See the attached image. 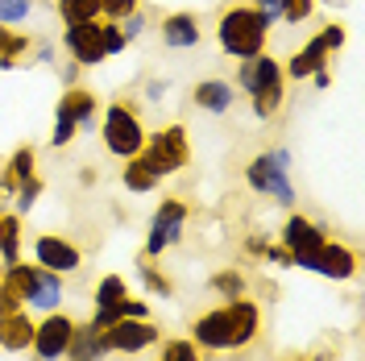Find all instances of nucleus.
<instances>
[{
    "label": "nucleus",
    "mask_w": 365,
    "mask_h": 361,
    "mask_svg": "<svg viewBox=\"0 0 365 361\" xmlns=\"http://www.w3.org/2000/svg\"><path fill=\"white\" fill-rule=\"evenodd\" d=\"M245 183L257 195L291 208L295 203V183H291V154L287 150H266L257 158L245 162Z\"/></svg>",
    "instance_id": "obj_6"
},
{
    "label": "nucleus",
    "mask_w": 365,
    "mask_h": 361,
    "mask_svg": "<svg viewBox=\"0 0 365 361\" xmlns=\"http://www.w3.org/2000/svg\"><path fill=\"white\" fill-rule=\"evenodd\" d=\"M67 357L71 361H104L108 357V340L96 324H75L71 328V345H67Z\"/></svg>",
    "instance_id": "obj_17"
},
{
    "label": "nucleus",
    "mask_w": 365,
    "mask_h": 361,
    "mask_svg": "<svg viewBox=\"0 0 365 361\" xmlns=\"http://www.w3.org/2000/svg\"><path fill=\"white\" fill-rule=\"evenodd\" d=\"M120 183H125V191H133V195H145V191H154L158 187V179L141 166L137 158H129L125 162V171H120Z\"/></svg>",
    "instance_id": "obj_30"
},
{
    "label": "nucleus",
    "mask_w": 365,
    "mask_h": 361,
    "mask_svg": "<svg viewBox=\"0 0 365 361\" xmlns=\"http://www.w3.org/2000/svg\"><path fill=\"white\" fill-rule=\"evenodd\" d=\"M75 137H79V125H75V121H71L67 113H58V108H54V129H50V146H54V150H63V146H71Z\"/></svg>",
    "instance_id": "obj_32"
},
{
    "label": "nucleus",
    "mask_w": 365,
    "mask_h": 361,
    "mask_svg": "<svg viewBox=\"0 0 365 361\" xmlns=\"http://www.w3.org/2000/svg\"><path fill=\"white\" fill-rule=\"evenodd\" d=\"M25 307H38V312H58L63 307V274H50L38 266V283L25 299Z\"/></svg>",
    "instance_id": "obj_20"
},
{
    "label": "nucleus",
    "mask_w": 365,
    "mask_h": 361,
    "mask_svg": "<svg viewBox=\"0 0 365 361\" xmlns=\"http://www.w3.org/2000/svg\"><path fill=\"white\" fill-rule=\"evenodd\" d=\"M262 258H266L270 266H287V270L295 266V258H291V249H282V245H266V249H262Z\"/></svg>",
    "instance_id": "obj_41"
},
{
    "label": "nucleus",
    "mask_w": 365,
    "mask_h": 361,
    "mask_svg": "<svg viewBox=\"0 0 365 361\" xmlns=\"http://www.w3.org/2000/svg\"><path fill=\"white\" fill-rule=\"evenodd\" d=\"M116 320H120V312H116V307H96V312H91V324H96L100 332H104V328H113Z\"/></svg>",
    "instance_id": "obj_42"
},
{
    "label": "nucleus",
    "mask_w": 365,
    "mask_h": 361,
    "mask_svg": "<svg viewBox=\"0 0 365 361\" xmlns=\"http://www.w3.org/2000/svg\"><path fill=\"white\" fill-rule=\"evenodd\" d=\"M120 34H125V42H137V38H145V29H150V17L141 13V9H133L129 17H120Z\"/></svg>",
    "instance_id": "obj_35"
},
{
    "label": "nucleus",
    "mask_w": 365,
    "mask_h": 361,
    "mask_svg": "<svg viewBox=\"0 0 365 361\" xmlns=\"http://www.w3.org/2000/svg\"><path fill=\"white\" fill-rule=\"evenodd\" d=\"M71 328H75V320L67 312H46V320H38V328H34L29 353L38 361H63L71 345Z\"/></svg>",
    "instance_id": "obj_11"
},
{
    "label": "nucleus",
    "mask_w": 365,
    "mask_h": 361,
    "mask_svg": "<svg viewBox=\"0 0 365 361\" xmlns=\"http://www.w3.org/2000/svg\"><path fill=\"white\" fill-rule=\"evenodd\" d=\"M253 9L262 13V21L270 25V29L282 21V0H253Z\"/></svg>",
    "instance_id": "obj_40"
},
{
    "label": "nucleus",
    "mask_w": 365,
    "mask_h": 361,
    "mask_svg": "<svg viewBox=\"0 0 365 361\" xmlns=\"http://www.w3.org/2000/svg\"><path fill=\"white\" fill-rule=\"evenodd\" d=\"M34 266H42V270H50V274H75L83 266V249L75 245L71 237L38 233V237H34Z\"/></svg>",
    "instance_id": "obj_10"
},
{
    "label": "nucleus",
    "mask_w": 365,
    "mask_h": 361,
    "mask_svg": "<svg viewBox=\"0 0 365 361\" xmlns=\"http://www.w3.org/2000/svg\"><path fill=\"white\" fill-rule=\"evenodd\" d=\"M299 270H312V274H324V278H332V283H349L353 274H357V253L344 245V241H324L316 253H307V258H299L295 262Z\"/></svg>",
    "instance_id": "obj_9"
},
{
    "label": "nucleus",
    "mask_w": 365,
    "mask_h": 361,
    "mask_svg": "<svg viewBox=\"0 0 365 361\" xmlns=\"http://www.w3.org/2000/svg\"><path fill=\"white\" fill-rule=\"evenodd\" d=\"M21 307H25V299L0 278V316H13V312H21Z\"/></svg>",
    "instance_id": "obj_39"
},
{
    "label": "nucleus",
    "mask_w": 365,
    "mask_h": 361,
    "mask_svg": "<svg viewBox=\"0 0 365 361\" xmlns=\"http://www.w3.org/2000/svg\"><path fill=\"white\" fill-rule=\"evenodd\" d=\"M63 50L71 54V63L79 67H100L104 54V38H100V21H83V25H63Z\"/></svg>",
    "instance_id": "obj_13"
},
{
    "label": "nucleus",
    "mask_w": 365,
    "mask_h": 361,
    "mask_svg": "<svg viewBox=\"0 0 365 361\" xmlns=\"http://www.w3.org/2000/svg\"><path fill=\"white\" fill-rule=\"evenodd\" d=\"M266 245H270L266 237H250V241H245V253H257V258H262V249Z\"/></svg>",
    "instance_id": "obj_45"
},
{
    "label": "nucleus",
    "mask_w": 365,
    "mask_h": 361,
    "mask_svg": "<svg viewBox=\"0 0 365 361\" xmlns=\"http://www.w3.org/2000/svg\"><path fill=\"white\" fill-rule=\"evenodd\" d=\"M29 175H38V154L29 146H21V150H13V158L4 162V171H0V195H13L17 183L29 179Z\"/></svg>",
    "instance_id": "obj_21"
},
{
    "label": "nucleus",
    "mask_w": 365,
    "mask_h": 361,
    "mask_svg": "<svg viewBox=\"0 0 365 361\" xmlns=\"http://www.w3.org/2000/svg\"><path fill=\"white\" fill-rule=\"evenodd\" d=\"M0 278H4V283H9L13 291L21 295V299H29L34 283H38V266H34V262H21V258H17V262H9V266H4V274H0Z\"/></svg>",
    "instance_id": "obj_26"
},
{
    "label": "nucleus",
    "mask_w": 365,
    "mask_h": 361,
    "mask_svg": "<svg viewBox=\"0 0 365 361\" xmlns=\"http://www.w3.org/2000/svg\"><path fill=\"white\" fill-rule=\"evenodd\" d=\"M54 13H58L63 25L100 21V0H54Z\"/></svg>",
    "instance_id": "obj_23"
},
{
    "label": "nucleus",
    "mask_w": 365,
    "mask_h": 361,
    "mask_svg": "<svg viewBox=\"0 0 365 361\" xmlns=\"http://www.w3.org/2000/svg\"><path fill=\"white\" fill-rule=\"evenodd\" d=\"M237 88L253 100V116L257 121H274L287 104V75H282V63L270 59V54H257V59H245L237 67Z\"/></svg>",
    "instance_id": "obj_2"
},
{
    "label": "nucleus",
    "mask_w": 365,
    "mask_h": 361,
    "mask_svg": "<svg viewBox=\"0 0 365 361\" xmlns=\"http://www.w3.org/2000/svg\"><path fill=\"white\" fill-rule=\"evenodd\" d=\"M116 312H120V320H145L150 316V303H145V299H133V295H125V299L116 303Z\"/></svg>",
    "instance_id": "obj_38"
},
{
    "label": "nucleus",
    "mask_w": 365,
    "mask_h": 361,
    "mask_svg": "<svg viewBox=\"0 0 365 361\" xmlns=\"http://www.w3.org/2000/svg\"><path fill=\"white\" fill-rule=\"evenodd\" d=\"M100 38H104V54H108V59H113V54H120V50L129 46L116 21H100Z\"/></svg>",
    "instance_id": "obj_36"
},
{
    "label": "nucleus",
    "mask_w": 365,
    "mask_h": 361,
    "mask_svg": "<svg viewBox=\"0 0 365 361\" xmlns=\"http://www.w3.org/2000/svg\"><path fill=\"white\" fill-rule=\"evenodd\" d=\"M262 332V307L253 303L250 295L241 299H228L212 312H200L191 320V340L200 353H237L253 345Z\"/></svg>",
    "instance_id": "obj_1"
},
{
    "label": "nucleus",
    "mask_w": 365,
    "mask_h": 361,
    "mask_svg": "<svg viewBox=\"0 0 365 361\" xmlns=\"http://www.w3.org/2000/svg\"><path fill=\"white\" fill-rule=\"evenodd\" d=\"M104 340H108V353H145L150 345L162 340V328L154 320H116L113 328H104Z\"/></svg>",
    "instance_id": "obj_12"
},
{
    "label": "nucleus",
    "mask_w": 365,
    "mask_h": 361,
    "mask_svg": "<svg viewBox=\"0 0 365 361\" xmlns=\"http://www.w3.org/2000/svg\"><path fill=\"white\" fill-rule=\"evenodd\" d=\"M191 104H195L200 113L225 116V113H232V104H237V88H232L228 79H200V83L191 88Z\"/></svg>",
    "instance_id": "obj_15"
},
{
    "label": "nucleus",
    "mask_w": 365,
    "mask_h": 361,
    "mask_svg": "<svg viewBox=\"0 0 365 361\" xmlns=\"http://www.w3.org/2000/svg\"><path fill=\"white\" fill-rule=\"evenodd\" d=\"M154 361H204V353L195 349V340L170 337V340H158V357Z\"/></svg>",
    "instance_id": "obj_28"
},
{
    "label": "nucleus",
    "mask_w": 365,
    "mask_h": 361,
    "mask_svg": "<svg viewBox=\"0 0 365 361\" xmlns=\"http://www.w3.org/2000/svg\"><path fill=\"white\" fill-rule=\"evenodd\" d=\"M200 38H204V29H200L195 13H166L162 17V42H166V50H191V46H200Z\"/></svg>",
    "instance_id": "obj_16"
},
{
    "label": "nucleus",
    "mask_w": 365,
    "mask_h": 361,
    "mask_svg": "<svg viewBox=\"0 0 365 361\" xmlns=\"http://www.w3.org/2000/svg\"><path fill=\"white\" fill-rule=\"evenodd\" d=\"M100 141H104V150H108L113 158H120V162L137 158L141 146H145V121H141V113H137L133 104H125V100H113V104L104 108Z\"/></svg>",
    "instance_id": "obj_5"
},
{
    "label": "nucleus",
    "mask_w": 365,
    "mask_h": 361,
    "mask_svg": "<svg viewBox=\"0 0 365 361\" xmlns=\"http://www.w3.org/2000/svg\"><path fill=\"white\" fill-rule=\"evenodd\" d=\"M207 287L220 295V299H241V295H250V278L237 270V266H228V270H216L207 278Z\"/></svg>",
    "instance_id": "obj_24"
},
{
    "label": "nucleus",
    "mask_w": 365,
    "mask_h": 361,
    "mask_svg": "<svg viewBox=\"0 0 365 361\" xmlns=\"http://www.w3.org/2000/svg\"><path fill=\"white\" fill-rule=\"evenodd\" d=\"M29 46H34L29 42V34H17L13 25H0V67L13 71L17 67V59H21Z\"/></svg>",
    "instance_id": "obj_25"
},
{
    "label": "nucleus",
    "mask_w": 365,
    "mask_h": 361,
    "mask_svg": "<svg viewBox=\"0 0 365 361\" xmlns=\"http://www.w3.org/2000/svg\"><path fill=\"white\" fill-rule=\"evenodd\" d=\"M166 91H170V83H166V79H150V83H145V100H150V104H158Z\"/></svg>",
    "instance_id": "obj_43"
},
{
    "label": "nucleus",
    "mask_w": 365,
    "mask_h": 361,
    "mask_svg": "<svg viewBox=\"0 0 365 361\" xmlns=\"http://www.w3.org/2000/svg\"><path fill=\"white\" fill-rule=\"evenodd\" d=\"M137 162H141V166H145L158 183L170 179V175H179L182 166L191 162V141H187V129L175 121V125H162L158 133H145V146H141Z\"/></svg>",
    "instance_id": "obj_4"
},
{
    "label": "nucleus",
    "mask_w": 365,
    "mask_h": 361,
    "mask_svg": "<svg viewBox=\"0 0 365 361\" xmlns=\"http://www.w3.org/2000/svg\"><path fill=\"white\" fill-rule=\"evenodd\" d=\"M216 42L228 59L245 63V59H257L266 54V42H270V25L262 21V13L253 4H228L216 21Z\"/></svg>",
    "instance_id": "obj_3"
},
{
    "label": "nucleus",
    "mask_w": 365,
    "mask_h": 361,
    "mask_svg": "<svg viewBox=\"0 0 365 361\" xmlns=\"http://www.w3.org/2000/svg\"><path fill=\"white\" fill-rule=\"evenodd\" d=\"M42 191H46L42 175H29V179L17 183V191H13V200H17V216H21V212H29V208H38Z\"/></svg>",
    "instance_id": "obj_31"
},
{
    "label": "nucleus",
    "mask_w": 365,
    "mask_h": 361,
    "mask_svg": "<svg viewBox=\"0 0 365 361\" xmlns=\"http://www.w3.org/2000/svg\"><path fill=\"white\" fill-rule=\"evenodd\" d=\"M137 278H141V287H145L150 295H162V299H170V295H175V278L158 274V266H150V258H141V262H137Z\"/></svg>",
    "instance_id": "obj_29"
},
{
    "label": "nucleus",
    "mask_w": 365,
    "mask_h": 361,
    "mask_svg": "<svg viewBox=\"0 0 365 361\" xmlns=\"http://www.w3.org/2000/svg\"><path fill=\"white\" fill-rule=\"evenodd\" d=\"M34 13V0H0V25H21Z\"/></svg>",
    "instance_id": "obj_34"
},
{
    "label": "nucleus",
    "mask_w": 365,
    "mask_h": 361,
    "mask_svg": "<svg viewBox=\"0 0 365 361\" xmlns=\"http://www.w3.org/2000/svg\"><path fill=\"white\" fill-rule=\"evenodd\" d=\"M34 328H38V320L25 316V307L13 312V316H0V349H4V353H29Z\"/></svg>",
    "instance_id": "obj_18"
},
{
    "label": "nucleus",
    "mask_w": 365,
    "mask_h": 361,
    "mask_svg": "<svg viewBox=\"0 0 365 361\" xmlns=\"http://www.w3.org/2000/svg\"><path fill=\"white\" fill-rule=\"evenodd\" d=\"M0 274H4V266H0Z\"/></svg>",
    "instance_id": "obj_47"
},
{
    "label": "nucleus",
    "mask_w": 365,
    "mask_h": 361,
    "mask_svg": "<svg viewBox=\"0 0 365 361\" xmlns=\"http://www.w3.org/2000/svg\"><path fill=\"white\" fill-rule=\"evenodd\" d=\"M187 216H191L187 200L182 195H166L158 203V212H154V220H150L145 241H141V258H162L170 245H179L182 228H187Z\"/></svg>",
    "instance_id": "obj_7"
},
{
    "label": "nucleus",
    "mask_w": 365,
    "mask_h": 361,
    "mask_svg": "<svg viewBox=\"0 0 365 361\" xmlns=\"http://www.w3.org/2000/svg\"><path fill=\"white\" fill-rule=\"evenodd\" d=\"M341 46H344V25H324V29H319L303 50L291 54V63H282V75L303 83V79H312L316 71L328 67V54H332V50H341Z\"/></svg>",
    "instance_id": "obj_8"
},
{
    "label": "nucleus",
    "mask_w": 365,
    "mask_h": 361,
    "mask_svg": "<svg viewBox=\"0 0 365 361\" xmlns=\"http://www.w3.org/2000/svg\"><path fill=\"white\" fill-rule=\"evenodd\" d=\"M79 71H83L79 63H67V67L58 71V79H63V88H75V83H79Z\"/></svg>",
    "instance_id": "obj_44"
},
{
    "label": "nucleus",
    "mask_w": 365,
    "mask_h": 361,
    "mask_svg": "<svg viewBox=\"0 0 365 361\" xmlns=\"http://www.w3.org/2000/svg\"><path fill=\"white\" fill-rule=\"evenodd\" d=\"M125 295H129V283H125L120 274H104V278L96 283L91 299H96V307H116V303H120Z\"/></svg>",
    "instance_id": "obj_27"
},
{
    "label": "nucleus",
    "mask_w": 365,
    "mask_h": 361,
    "mask_svg": "<svg viewBox=\"0 0 365 361\" xmlns=\"http://www.w3.org/2000/svg\"><path fill=\"white\" fill-rule=\"evenodd\" d=\"M328 241V233H324V225H316L312 216H303V212H291L287 216V225H282V233H278V245L291 249V258H307V253H316L319 245Z\"/></svg>",
    "instance_id": "obj_14"
},
{
    "label": "nucleus",
    "mask_w": 365,
    "mask_h": 361,
    "mask_svg": "<svg viewBox=\"0 0 365 361\" xmlns=\"http://www.w3.org/2000/svg\"><path fill=\"white\" fill-rule=\"evenodd\" d=\"M312 83H316V88H328V83H332V75H328V71H316V75H312Z\"/></svg>",
    "instance_id": "obj_46"
},
{
    "label": "nucleus",
    "mask_w": 365,
    "mask_h": 361,
    "mask_svg": "<svg viewBox=\"0 0 365 361\" xmlns=\"http://www.w3.org/2000/svg\"><path fill=\"white\" fill-rule=\"evenodd\" d=\"M58 113H67L79 129H91L96 125V113H100V100H96V91L88 88H63V100H58Z\"/></svg>",
    "instance_id": "obj_19"
},
{
    "label": "nucleus",
    "mask_w": 365,
    "mask_h": 361,
    "mask_svg": "<svg viewBox=\"0 0 365 361\" xmlns=\"http://www.w3.org/2000/svg\"><path fill=\"white\" fill-rule=\"evenodd\" d=\"M133 9H141V0H100V17H108V21L129 17Z\"/></svg>",
    "instance_id": "obj_37"
},
{
    "label": "nucleus",
    "mask_w": 365,
    "mask_h": 361,
    "mask_svg": "<svg viewBox=\"0 0 365 361\" xmlns=\"http://www.w3.org/2000/svg\"><path fill=\"white\" fill-rule=\"evenodd\" d=\"M316 4H319V0H282V21H287V25H303V21H312Z\"/></svg>",
    "instance_id": "obj_33"
},
{
    "label": "nucleus",
    "mask_w": 365,
    "mask_h": 361,
    "mask_svg": "<svg viewBox=\"0 0 365 361\" xmlns=\"http://www.w3.org/2000/svg\"><path fill=\"white\" fill-rule=\"evenodd\" d=\"M21 241H25V228L17 212H0V262H17L21 258Z\"/></svg>",
    "instance_id": "obj_22"
}]
</instances>
